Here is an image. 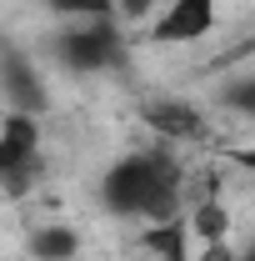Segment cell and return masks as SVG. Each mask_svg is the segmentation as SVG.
Returning a JSON list of instances; mask_svg holds the SVG:
<instances>
[{
    "label": "cell",
    "instance_id": "3957f363",
    "mask_svg": "<svg viewBox=\"0 0 255 261\" xmlns=\"http://www.w3.org/2000/svg\"><path fill=\"white\" fill-rule=\"evenodd\" d=\"M220 25V0H170L150 20V45H200Z\"/></svg>",
    "mask_w": 255,
    "mask_h": 261
},
{
    "label": "cell",
    "instance_id": "8992f818",
    "mask_svg": "<svg viewBox=\"0 0 255 261\" xmlns=\"http://www.w3.org/2000/svg\"><path fill=\"white\" fill-rule=\"evenodd\" d=\"M145 246H150L160 261H190L195 231H190V221H185V211H180V216H170V221L145 226Z\"/></svg>",
    "mask_w": 255,
    "mask_h": 261
},
{
    "label": "cell",
    "instance_id": "9c48e42d",
    "mask_svg": "<svg viewBox=\"0 0 255 261\" xmlns=\"http://www.w3.org/2000/svg\"><path fill=\"white\" fill-rule=\"evenodd\" d=\"M185 221H190V231H195V241H200V246H220L225 236H230V211H225L215 196H205L200 206H190V211H185Z\"/></svg>",
    "mask_w": 255,
    "mask_h": 261
},
{
    "label": "cell",
    "instance_id": "5b68a950",
    "mask_svg": "<svg viewBox=\"0 0 255 261\" xmlns=\"http://www.w3.org/2000/svg\"><path fill=\"white\" fill-rule=\"evenodd\" d=\"M145 126L155 130L165 146L205 141V116H200V106H190V100H175V96L145 100Z\"/></svg>",
    "mask_w": 255,
    "mask_h": 261
},
{
    "label": "cell",
    "instance_id": "4fadbf2b",
    "mask_svg": "<svg viewBox=\"0 0 255 261\" xmlns=\"http://www.w3.org/2000/svg\"><path fill=\"white\" fill-rule=\"evenodd\" d=\"M235 166H245V171H255V146H235V156H230Z\"/></svg>",
    "mask_w": 255,
    "mask_h": 261
},
{
    "label": "cell",
    "instance_id": "52a82bcc",
    "mask_svg": "<svg viewBox=\"0 0 255 261\" xmlns=\"http://www.w3.org/2000/svg\"><path fill=\"white\" fill-rule=\"evenodd\" d=\"M80 231L65 226V221H45V226L30 231V256L35 261H75L80 256Z\"/></svg>",
    "mask_w": 255,
    "mask_h": 261
},
{
    "label": "cell",
    "instance_id": "8fae6325",
    "mask_svg": "<svg viewBox=\"0 0 255 261\" xmlns=\"http://www.w3.org/2000/svg\"><path fill=\"white\" fill-rule=\"evenodd\" d=\"M115 10H120V20H145L155 10V0H115Z\"/></svg>",
    "mask_w": 255,
    "mask_h": 261
},
{
    "label": "cell",
    "instance_id": "ba28073f",
    "mask_svg": "<svg viewBox=\"0 0 255 261\" xmlns=\"http://www.w3.org/2000/svg\"><path fill=\"white\" fill-rule=\"evenodd\" d=\"M5 91H10V111L35 116V111L45 106V81H40V75H30V70H25V61H20L15 50L5 56Z\"/></svg>",
    "mask_w": 255,
    "mask_h": 261
},
{
    "label": "cell",
    "instance_id": "5bb4252c",
    "mask_svg": "<svg viewBox=\"0 0 255 261\" xmlns=\"http://www.w3.org/2000/svg\"><path fill=\"white\" fill-rule=\"evenodd\" d=\"M240 261H255V241H250V251H245V256H240Z\"/></svg>",
    "mask_w": 255,
    "mask_h": 261
},
{
    "label": "cell",
    "instance_id": "30bf717a",
    "mask_svg": "<svg viewBox=\"0 0 255 261\" xmlns=\"http://www.w3.org/2000/svg\"><path fill=\"white\" fill-rule=\"evenodd\" d=\"M50 10L60 15L65 25L70 20H115V0H50Z\"/></svg>",
    "mask_w": 255,
    "mask_h": 261
},
{
    "label": "cell",
    "instance_id": "7c38bea8",
    "mask_svg": "<svg viewBox=\"0 0 255 261\" xmlns=\"http://www.w3.org/2000/svg\"><path fill=\"white\" fill-rule=\"evenodd\" d=\"M235 106H240V111L255 121V75H245V81L235 86Z\"/></svg>",
    "mask_w": 255,
    "mask_h": 261
},
{
    "label": "cell",
    "instance_id": "7a4b0ae2",
    "mask_svg": "<svg viewBox=\"0 0 255 261\" xmlns=\"http://www.w3.org/2000/svg\"><path fill=\"white\" fill-rule=\"evenodd\" d=\"M120 31L115 20H70L60 35H55V56H60L70 70H105V65L120 61Z\"/></svg>",
    "mask_w": 255,
    "mask_h": 261
},
{
    "label": "cell",
    "instance_id": "6da1fadb",
    "mask_svg": "<svg viewBox=\"0 0 255 261\" xmlns=\"http://www.w3.org/2000/svg\"><path fill=\"white\" fill-rule=\"evenodd\" d=\"M180 191H185V171L170 156V146H145V151H130L100 176V201L105 211L125 216V221H170L180 216Z\"/></svg>",
    "mask_w": 255,
    "mask_h": 261
},
{
    "label": "cell",
    "instance_id": "277c9868",
    "mask_svg": "<svg viewBox=\"0 0 255 261\" xmlns=\"http://www.w3.org/2000/svg\"><path fill=\"white\" fill-rule=\"evenodd\" d=\"M35 166H40V116L5 111V130H0V176H5V186L20 191Z\"/></svg>",
    "mask_w": 255,
    "mask_h": 261
}]
</instances>
